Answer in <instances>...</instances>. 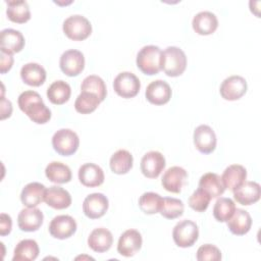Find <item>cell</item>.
Instances as JSON below:
<instances>
[{"label": "cell", "instance_id": "cell-39", "mask_svg": "<svg viewBox=\"0 0 261 261\" xmlns=\"http://www.w3.org/2000/svg\"><path fill=\"white\" fill-rule=\"evenodd\" d=\"M211 197L207 192H205L203 189L198 188L189 198V206L197 211V212H203L205 211L210 203Z\"/></svg>", "mask_w": 261, "mask_h": 261}, {"label": "cell", "instance_id": "cell-37", "mask_svg": "<svg viewBox=\"0 0 261 261\" xmlns=\"http://www.w3.org/2000/svg\"><path fill=\"white\" fill-rule=\"evenodd\" d=\"M100 102V99L96 95L88 92H81V94L75 99L74 109L79 113L89 114L96 110Z\"/></svg>", "mask_w": 261, "mask_h": 261}, {"label": "cell", "instance_id": "cell-10", "mask_svg": "<svg viewBox=\"0 0 261 261\" xmlns=\"http://www.w3.org/2000/svg\"><path fill=\"white\" fill-rule=\"evenodd\" d=\"M109 202L102 193H93L88 195L83 202V211L91 219L102 217L108 210Z\"/></svg>", "mask_w": 261, "mask_h": 261}, {"label": "cell", "instance_id": "cell-13", "mask_svg": "<svg viewBox=\"0 0 261 261\" xmlns=\"http://www.w3.org/2000/svg\"><path fill=\"white\" fill-rule=\"evenodd\" d=\"M165 158L158 151L146 153L141 160V171L148 178H156L165 168Z\"/></svg>", "mask_w": 261, "mask_h": 261}, {"label": "cell", "instance_id": "cell-27", "mask_svg": "<svg viewBox=\"0 0 261 261\" xmlns=\"http://www.w3.org/2000/svg\"><path fill=\"white\" fill-rule=\"evenodd\" d=\"M225 189L233 191L241 186L247 178V170L243 165L231 164L227 166L220 176Z\"/></svg>", "mask_w": 261, "mask_h": 261}, {"label": "cell", "instance_id": "cell-6", "mask_svg": "<svg viewBox=\"0 0 261 261\" xmlns=\"http://www.w3.org/2000/svg\"><path fill=\"white\" fill-rule=\"evenodd\" d=\"M199 228L196 222L184 219L177 222L172 230V238L176 246L180 248L192 247L198 240Z\"/></svg>", "mask_w": 261, "mask_h": 261}, {"label": "cell", "instance_id": "cell-33", "mask_svg": "<svg viewBox=\"0 0 261 261\" xmlns=\"http://www.w3.org/2000/svg\"><path fill=\"white\" fill-rule=\"evenodd\" d=\"M7 17L16 23H24L31 18V11L27 1H6Z\"/></svg>", "mask_w": 261, "mask_h": 261}, {"label": "cell", "instance_id": "cell-26", "mask_svg": "<svg viewBox=\"0 0 261 261\" xmlns=\"http://www.w3.org/2000/svg\"><path fill=\"white\" fill-rule=\"evenodd\" d=\"M226 222L231 233L236 236H244L251 229L252 217L248 211L237 208L232 216Z\"/></svg>", "mask_w": 261, "mask_h": 261}, {"label": "cell", "instance_id": "cell-40", "mask_svg": "<svg viewBox=\"0 0 261 261\" xmlns=\"http://www.w3.org/2000/svg\"><path fill=\"white\" fill-rule=\"evenodd\" d=\"M196 257L199 261H219L221 260V252L216 246L205 244L198 249Z\"/></svg>", "mask_w": 261, "mask_h": 261}, {"label": "cell", "instance_id": "cell-12", "mask_svg": "<svg viewBox=\"0 0 261 261\" xmlns=\"http://www.w3.org/2000/svg\"><path fill=\"white\" fill-rule=\"evenodd\" d=\"M76 222L70 215H57L49 224V232L55 239L65 240L76 231Z\"/></svg>", "mask_w": 261, "mask_h": 261}, {"label": "cell", "instance_id": "cell-32", "mask_svg": "<svg viewBox=\"0 0 261 261\" xmlns=\"http://www.w3.org/2000/svg\"><path fill=\"white\" fill-rule=\"evenodd\" d=\"M133 155L124 149L117 150L110 158V169L116 174H125L133 167Z\"/></svg>", "mask_w": 261, "mask_h": 261}, {"label": "cell", "instance_id": "cell-22", "mask_svg": "<svg viewBox=\"0 0 261 261\" xmlns=\"http://www.w3.org/2000/svg\"><path fill=\"white\" fill-rule=\"evenodd\" d=\"M44 202L54 209H65L71 204V196L65 189L52 186L46 189Z\"/></svg>", "mask_w": 261, "mask_h": 261}, {"label": "cell", "instance_id": "cell-15", "mask_svg": "<svg viewBox=\"0 0 261 261\" xmlns=\"http://www.w3.org/2000/svg\"><path fill=\"white\" fill-rule=\"evenodd\" d=\"M170 86L162 80H156L151 82L146 89L145 96L147 100L154 105H163L167 103L171 98Z\"/></svg>", "mask_w": 261, "mask_h": 261}, {"label": "cell", "instance_id": "cell-7", "mask_svg": "<svg viewBox=\"0 0 261 261\" xmlns=\"http://www.w3.org/2000/svg\"><path fill=\"white\" fill-rule=\"evenodd\" d=\"M140 88V80L136 74L129 71H122L118 73L113 81V89L115 93L125 99L137 96Z\"/></svg>", "mask_w": 261, "mask_h": 261}, {"label": "cell", "instance_id": "cell-18", "mask_svg": "<svg viewBox=\"0 0 261 261\" xmlns=\"http://www.w3.org/2000/svg\"><path fill=\"white\" fill-rule=\"evenodd\" d=\"M234 200L241 205L249 206L260 199L261 188L256 181H244L241 186L236 188L233 191Z\"/></svg>", "mask_w": 261, "mask_h": 261}, {"label": "cell", "instance_id": "cell-8", "mask_svg": "<svg viewBox=\"0 0 261 261\" xmlns=\"http://www.w3.org/2000/svg\"><path fill=\"white\" fill-rule=\"evenodd\" d=\"M59 66L63 73L68 76L79 75L85 68V56L75 49H69L62 53L59 60Z\"/></svg>", "mask_w": 261, "mask_h": 261}, {"label": "cell", "instance_id": "cell-28", "mask_svg": "<svg viewBox=\"0 0 261 261\" xmlns=\"http://www.w3.org/2000/svg\"><path fill=\"white\" fill-rule=\"evenodd\" d=\"M38 243L32 239L21 240L14 248L13 261H33L39 256Z\"/></svg>", "mask_w": 261, "mask_h": 261}, {"label": "cell", "instance_id": "cell-35", "mask_svg": "<svg viewBox=\"0 0 261 261\" xmlns=\"http://www.w3.org/2000/svg\"><path fill=\"white\" fill-rule=\"evenodd\" d=\"M185 206L181 200L172 197L162 198V203L159 209L160 214L167 219H174L184 214Z\"/></svg>", "mask_w": 261, "mask_h": 261}, {"label": "cell", "instance_id": "cell-31", "mask_svg": "<svg viewBox=\"0 0 261 261\" xmlns=\"http://www.w3.org/2000/svg\"><path fill=\"white\" fill-rule=\"evenodd\" d=\"M45 174L50 181L55 184H66L71 179L70 168L59 161L50 162L46 166Z\"/></svg>", "mask_w": 261, "mask_h": 261}, {"label": "cell", "instance_id": "cell-34", "mask_svg": "<svg viewBox=\"0 0 261 261\" xmlns=\"http://www.w3.org/2000/svg\"><path fill=\"white\" fill-rule=\"evenodd\" d=\"M81 91L96 95L101 102L106 98L107 95L106 85L104 81L100 76L95 74L88 75L83 80L81 85Z\"/></svg>", "mask_w": 261, "mask_h": 261}, {"label": "cell", "instance_id": "cell-16", "mask_svg": "<svg viewBox=\"0 0 261 261\" xmlns=\"http://www.w3.org/2000/svg\"><path fill=\"white\" fill-rule=\"evenodd\" d=\"M187 178L188 173L186 169L180 166H171L163 173L161 184L166 191L177 194L186 185Z\"/></svg>", "mask_w": 261, "mask_h": 261}, {"label": "cell", "instance_id": "cell-9", "mask_svg": "<svg viewBox=\"0 0 261 261\" xmlns=\"http://www.w3.org/2000/svg\"><path fill=\"white\" fill-rule=\"evenodd\" d=\"M247 82L241 75H230L223 80L219 92L224 100L234 101L241 99L247 92Z\"/></svg>", "mask_w": 261, "mask_h": 261}, {"label": "cell", "instance_id": "cell-20", "mask_svg": "<svg viewBox=\"0 0 261 261\" xmlns=\"http://www.w3.org/2000/svg\"><path fill=\"white\" fill-rule=\"evenodd\" d=\"M104 178L103 169L95 163H85L79 168V179L85 187H99L104 182Z\"/></svg>", "mask_w": 261, "mask_h": 261}, {"label": "cell", "instance_id": "cell-38", "mask_svg": "<svg viewBox=\"0 0 261 261\" xmlns=\"http://www.w3.org/2000/svg\"><path fill=\"white\" fill-rule=\"evenodd\" d=\"M161 203L162 197L154 192L144 193L139 199V207L146 214L158 213Z\"/></svg>", "mask_w": 261, "mask_h": 261}, {"label": "cell", "instance_id": "cell-21", "mask_svg": "<svg viewBox=\"0 0 261 261\" xmlns=\"http://www.w3.org/2000/svg\"><path fill=\"white\" fill-rule=\"evenodd\" d=\"M192 25L197 34L207 36L216 31L218 27V19L211 11H200L194 16Z\"/></svg>", "mask_w": 261, "mask_h": 261}, {"label": "cell", "instance_id": "cell-5", "mask_svg": "<svg viewBox=\"0 0 261 261\" xmlns=\"http://www.w3.org/2000/svg\"><path fill=\"white\" fill-rule=\"evenodd\" d=\"M80 139L75 132L69 128H60L52 137L53 149L61 156H70L79 148Z\"/></svg>", "mask_w": 261, "mask_h": 261}, {"label": "cell", "instance_id": "cell-11", "mask_svg": "<svg viewBox=\"0 0 261 261\" xmlns=\"http://www.w3.org/2000/svg\"><path fill=\"white\" fill-rule=\"evenodd\" d=\"M216 135L212 127L201 124L194 130V144L196 149L203 154H210L216 148Z\"/></svg>", "mask_w": 261, "mask_h": 261}, {"label": "cell", "instance_id": "cell-43", "mask_svg": "<svg viewBox=\"0 0 261 261\" xmlns=\"http://www.w3.org/2000/svg\"><path fill=\"white\" fill-rule=\"evenodd\" d=\"M12 112V104L9 100L5 99L2 95L1 98V119H5L6 117H9Z\"/></svg>", "mask_w": 261, "mask_h": 261}, {"label": "cell", "instance_id": "cell-4", "mask_svg": "<svg viewBox=\"0 0 261 261\" xmlns=\"http://www.w3.org/2000/svg\"><path fill=\"white\" fill-rule=\"evenodd\" d=\"M62 29L66 37L73 41H83L92 33V24L90 20L81 14L68 16L63 21Z\"/></svg>", "mask_w": 261, "mask_h": 261}, {"label": "cell", "instance_id": "cell-19", "mask_svg": "<svg viewBox=\"0 0 261 261\" xmlns=\"http://www.w3.org/2000/svg\"><path fill=\"white\" fill-rule=\"evenodd\" d=\"M24 47V38L19 31L4 29L0 33V51L6 53L20 52Z\"/></svg>", "mask_w": 261, "mask_h": 261}, {"label": "cell", "instance_id": "cell-24", "mask_svg": "<svg viewBox=\"0 0 261 261\" xmlns=\"http://www.w3.org/2000/svg\"><path fill=\"white\" fill-rule=\"evenodd\" d=\"M46 187L37 181L25 185L20 193V201L25 207H37L44 201Z\"/></svg>", "mask_w": 261, "mask_h": 261}, {"label": "cell", "instance_id": "cell-36", "mask_svg": "<svg viewBox=\"0 0 261 261\" xmlns=\"http://www.w3.org/2000/svg\"><path fill=\"white\" fill-rule=\"evenodd\" d=\"M236 204L230 198L220 197L214 204L213 216L219 222H226L236 211Z\"/></svg>", "mask_w": 261, "mask_h": 261}, {"label": "cell", "instance_id": "cell-30", "mask_svg": "<svg viewBox=\"0 0 261 261\" xmlns=\"http://www.w3.org/2000/svg\"><path fill=\"white\" fill-rule=\"evenodd\" d=\"M70 86L62 80L53 82L47 89V97L49 101L56 105H61L67 102L70 98Z\"/></svg>", "mask_w": 261, "mask_h": 261}, {"label": "cell", "instance_id": "cell-14", "mask_svg": "<svg viewBox=\"0 0 261 261\" xmlns=\"http://www.w3.org/2000/svg\"><path fill=\"white\" fill-rule=\"evenodd\" d=\"M143 244L141 233L137 229H127L119 237L117 252L124 257H132L140 251Z\"/></svg>", "mask_w": 261, "mask_h": 261}, {"label": "cell", "instance_id": "cell-17", "mask_svg": "<svg viewBox=\"0 0 261 261\" xmlns=\"http://www.w3.org/2000/svg\"><path fill=\"white\" fill-rule=\"evenodd\" d=\"M43 212L37 207H27L18 213L17 224L22 231H36L43 224Z\"/></svg>", "mask_w": 261, "mask_h": 261}, {"label": "cell", "instance_id": "cell-1", "mask_svg": "<svg viewBox=\"0 0 261 261\" xmlns=\"http://www.w3.org/2000/svg\"><path fill=\"white\" fill-rule=\"evenodd\" d=\"M19 109L24 112L29 118L38 123L43 124L50 120L51 111L43 102L42 97L36 91H24L17 99Z\"/></svg>", "mask_w": 261, "mask_h": 261}, {"label": "cell", "instance_id": "cell-41", "mask_svg": "<svg viewBox=\"0 0 261 261\" xmlns=\"http://www.w3.org/2000/svg\"><path fill=\"white\" fill-rule=\"evenodd\" d=\"M0 57H1L0 58V72L6 73L12 67L13 56L11 53H6V52L1 51Z\"/></svg>", "mask_w": 261, "mask_h": 261}, {"label": "cell", "instance_id": "cell-3", "mask_svg": "<svg viewBox=\"0 0 261 261\" xmlns=\"http://www.w3.org/2000/svg\"><path fill=\"white\" fill-rule=\"evenodd\" d=\"M161 49L155 45L144 46L137 54V66L145 74H157L161 70Z\"/></svg>", "mask_w": 261, "mask_h": 261}, {"label": "cell", "instance_id": "cell-29", "mask_svg": "<svg viewBox=\"0 0 261 261\" xmlns=\"http://www.w3.org/2000/svg\"><path fill=\"white\" fill-rule=\"evenodd\" d=\"M199 188L207 192L211 199L220 197L225 191L221 177L214 172H207L203 174L199 180Z\"/></svg>", "mask_w": 261, "mask_h": 261}, {"label": "cell", "instance_id": "cell-23", "mask_svg": "<svg viewBox=\"0 0 261 261\" xmlns=\"http://www.w3.org/2000/svg\"><path fill=\"white\" fill-rule=\"evenodd\" d=\"M113 243V236L110 230L105 227H98L92 230L88 238L89 247L97 252L104 253L108 251Z\"/></svg>", "mask_w": 261, "mask_h": 261}, {"label": "cell", "instance_id": "cell-42", "mask_svg": "<svg viewBox=\"0 0 261 261\" xmlns=\"http://www.w3.org/2000/svg\"><path fill=\"white\" fill-rule=\"evenodd\" d=\"M12 228V220L11 217L6 213L0 214V234L2 237L10 233Z\"/></svg>", "mask_w": 261, "mask_h": 261}, {"label": "cell", "instance_id": "cell-25", "mask_svg": "<svg viewBox=\"0 0 261 261\" xmlns=\"http://www.w3.org/2000/svg\"><path fill=\"white\" fill-rule=\"evenodd\" d=\"M20 77L24 84L32 87H39L46 81V70L41 64L30 62L21 67Z\"/></svg>", "mask_w": 261, "mask_h": 261}, {"label": "cell", "instance_id": "cell-2", "mask_svg": "<svg viewBox=\"0 0 261 261\" xmlns=\"http://www.w3.org/2000/svg\"><path fill=\"white\" fill-rule=\"evenodd\" d=\"M160 66L168 76H178L186 70L187 56L180 48L169 46L161 52Z\"/></svg>", "mask_w": 261, "mask_h": 261}]
</instances>
